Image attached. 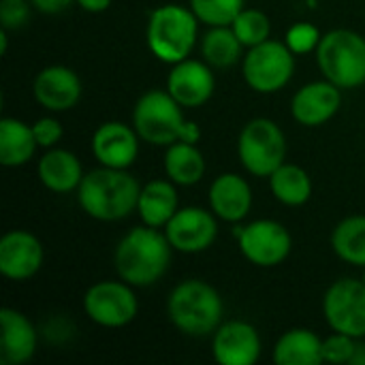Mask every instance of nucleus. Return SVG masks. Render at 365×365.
Masks as SVG:
<instances>
[{
  "mask_svg": "<svg viewBox=\"0 0 365 365\" xmlns=\"http://www.w3.org/2000/svg\"><path fill=\"white\" fill-rule=\"evenodd\" d=\"M173 259V246L169 244L165 231L156 227H135L115 246L113 267L115 274L137 287L145 289L156 284L169 269Z\"/></svg>",
  "mask_w": 365,
  "mask_h": 365,
  "instance_id": "nucleus-1",
  "label": "nucleus"
},
{
  "mask_svg": "<svg viewBox=\"0 0 365 365\" xmlns=\"http://www.w3.org/2000/svg\"><path fill=\"white\" fill-rule=\"evenodd\" d=\"M141 184L128 169L98 167L83 175L77 188L79 207L94 220L118 222L137 212Z\"/></svg>",
  "mask_w": 365,
  "mask_h": 365,
  "instance_id": "nucleus-2",
  "label": "nucleus"
},
{
  "mask_svg": "<svg viewBox=\"0 0 365 365\" xmlns=\"http://www.w3.org/2000/svg\"><path fill=\"white\" fill-rule=\"evenodd\" d=\"M133 126L141 141L158 148H169L175 141L199 143L201 128L184 118V107L169 90H148L133 107Z\"/></svg>",
  "mask_w": 365,
  "mask_h": 365,
  "instance_id": "nucleus-3",
  "label": "nucleus"
},
{
  "mask_svg": "<svg viewBox=\"0 0 365 365\" xmlns=\"http://www.w3.org/2000/svg\"><path fill=\"white\" fill-rule=\"evenodd\" d=\"M225 304L220 293L199 278L182 280L167 297V317L171 325L190 338L212 336L222 325Z\"/></svg>",
  "mask_w": 365,
  "mask_h": 365,
  "instance_id": "nucleus-4",
  "label": "nucleus"
},
{
  "mask_svg": "<svg viewBox=\"0 0 365 365\" xmlns=\"http://www.w3.org/2000/svg\"><path fill=\"white\" fill-rule=\"evenodd\" d=\"M199 17L184 4H160L150 13L145 28L148 49L165 64H178L190 56L199 41Z\"/></svg>",
  "mask_w": 365,
  "mask_h": 365,
  "instance_id": "nucleus-5",
  "label": "nucleus"
},
{
  "mask_svg": "<svg viewBox=\"0 0 365 365\" xmlns=\"http://www.w3.org/2000/svg\"><path fill=\"white\" fill-rule=\"evenodd\" d=\"M317 64L321 75L342 90H353L365 83V36L338 28L323 34L317 47Z\"/></svg>",
  "mask_w": 365,
  "mask_h": 365,
  "instance_id": "nucleus-6",
  "label": "nucleus"
},
{
  "mask_svg": "<svg viewBox=\"0 0 365 365\" xmlns=\"http://www.w3.org/2000/svg\"><path fill=\"white\" fill-rule=\"evenodd\" d=\"M237 154L250 175L269 178L287 163V137L274 120L255 118L237 137Z\"/></svg>",
  "mask_w": 365,
  "mask_h": 365,
  "instance_id": "nucleus-7",
  "label": "nucleus"
},
{
  "mask_svg": "<svg viewBox=\"0 0 365 365\" xmlns=\"http://www.w3.org/2000/svg\"><path fill=\"white\" fill-rule=\"evenodd\" d=\"M295 73V53L284 41H265L242 58V75L250 90L274 94L287 88Z\"/></svg>",
  "mask_w": 365,
  "mask_h": 365,
  "instance_id": "nucleus-8",
  "label": "nucleus"
},
{
  "mask_svg": "<svg viewBox=\"0 0 365 365\" xmlns=\"http://www.w3.org/2000/svg\"><path fill=\"white\" fill-rule=\"evenodd\" d=\"M135 287L120 280H101L92 284L83 295V310L88 319L107 329H120L130 325L139 312V299Z\"/></svg>",
  "mask_w": 365,
  "mask_h": 365,
  "instance_id": "nucleus-9",
  "label": "nucleus"
},
{
  "mask_svg": "<svg viewBox=\"0 0 365 365\" xmlns=\"http://www.w3.org/2000/svg\"><path fill=\"white\" fill-rule=\"evenodd\" d=\"M323 317L331 331L365 338V284L357 278H340L325 291Z\"/></svg>",
  "mask_w": 365,
  "mask_h": 365,
  "instance_id": "nucleus-10",
  "label": "nucleus"
},
{
  "mask_svg": "<svg viewBox=\"0 0 365 365\" xmlns=\"http://www.w3.org/2000/svg\"><path fill=\"white\" fill-rule=\"evenodd\" d=\"M240 250L244 259L257 267H276L284 263L293 250L289 229L272 218H259L240 229Z\"/></svg>",
  "mask_w": 365,
  "mask_h": 365,
  "instance_id": "nucleus-11",
  "label": "nucleus"
},
{
  "mask_svg": "<svg viewBox=\"0 0 365 365\" xmlns=\"http://www.w3.org/2000/svg\"><path fill=\"white\" fill-rule=\"evenodd\" d=\"M165 235L173 250L184 255H199L212 248L218 237L216 214L197 205L180 207L173 218L165 225Z\"/></svg>",
  "mask_w": 365,
  "mask_h": 365,
  "instance_id": "nucleus-12",
  "label": "nucleus"
},
{
  "mask_svg": "<svg viewBox=\"0 0 365 365\" xmlns=\"http://www.w3.org/2000/svg\"><path fill=\"white\" fill-rule=\"evenodd\" d=\"M43 244L24 229H13L0 240V274L13 282H26L43 267Z\"/></svg>",
  "mask_w": 365,
  "mask_h": 365,
  "instance_id": "nucleus-13",
  "label": "nucleus"
},
{
  "mask_svg": "<svg viewBox=\"0 0 365 365\" xmlns=\"http://www.w3.org/2000/svg\"><path fill=\"white\" fill-rule=\"evenodd\" d=\"M167 90L184 109H197L214 96L216 77L205 60L186 58L178 64H171Z\"/></svg>",
  "mask_w": 365,
  "mask_h": 365,
  "instance_id": "nucleus-14",
  "label": "nucleus"
},
{
  "mask_svg": "<svg viewBox=\"0 0 365 365\" xmlns=\"http://www.w3.org/2000/svg\"><path fill=\"white\" fill-rule=\"evenodd\" d=\"M139 141L133 124L118 120L103 122L92 135V154L101 167L128 169L139 156Z\"/></svg>",
  "mask_w": 365,
  "mask_h": 365,
  "instance_id": "nucleus-15",
  "label": "nucleus"
},
{
  "mask_svg": "<svg viewBox=\"0 0 365 365\" xmlns=\"http://www.w3.org/2000/svg\"><path fill=\"white\" fill-rule=\"evenodd\" d=\"M261 336L246 321H227L212 334V355L220 365H252L261 357Z\"/></svg>",
  "mask_w": 365,
  "mask_h": 365,
  "instance_id": "nucleus-16",
  "label": "nucleus"
},
{
  "mask_svg": "<svg viewBox=\"0 0 365 365\" xmlns=\"http://www.w3.org/2000/svg\"><path fill=\"white\" fill-rule=\"evenodd\" d=\"M342 107V88L327 81H312L302 86L291 98V115L302 126H323Z\"/></svg>",
  "mask_w": 365,
  "mask_h": 365,
  "instance_id": "nucleus-17",
  "label": "nucleus"
},
{
  "mask_svg": "<svg viewBox=\"0 0 365 365\" xmlns=\"http://www.w3.org/2000/svg\"><path fill=\"white\" fill-rule=\"evenodd\" d=\"M32 94L43 109L51 113H62L79 103L81 79L73 68L62 64H51L36 73L32 81Z\"/></svg>",
  "mask_w": 365,
  "mask_h": 365,
  "instance_id": "nucleus-18",
  "label": "nucleus"
},
{
  "mask_svg": "<svg viewBox=\"0 0 365 365\" xmlns=\"http://www.w3.org/2000/svg\"><path fill=\"white\" fill-rule=\"evenodd\" d=\"M0 329V364H28L34 357L38 342L32 321L15 308H2Z\"/></svg>",
  "mask_w": 365,
  "mask_h": 365,
  "instance_id": "nucleus-19",
  "label": "nucleus"
},
{
  "mask_svg": "<svg viewBox=\"0 0 365 365\" xmlns=\"http://www.w3.org/2000/svg\"><path fill=\"white\" fill-rule=\"evenodd\" d=\"M210 210L218 220L242 222L252 210V188L240 173H220L210 186Z\"/></svg>",
  "mask_w": 365,
  "mask_h": 365,
  "instance_id": "nucleus-20",
  "label": "nucleus"
},
{
  "mask_svg": "<svg viewBox=\"0 0 365 365\" xmlns=\"http://www.w3.org/2000/svg\"><path fill=\"white\" fill-rule=\"evenodd\" d=\"M38 180L41 184L58 195H66L79 188L81 180H83V167L81 160L62 148H49L41 160H38Z\"/></svg>",
  "mask_w": 365,
  "mask_h": 365,
  "instance_id": "nucleus-21",
  "label": "nucleus"
},
{
  "mask_svg": "<svg viewBox=\"0 0 365 365\" xmlns=\"http://www.w3.org/2000/svg\"><path fill=\"white\" fill-rule=\"evenodd\" d=\"M180 210L178 205V190L175 184L167 180H152L145 186H141L137 214L143 225L165 229V225L173 218V214Z\"/></svg>",
  "mask_w": 365,
  "mask_h": 365,
  "instance_id": "nucleus-22",
  "label": "nucleus"
},
{
  "mask_svg": "<svg viewBox=\"0 0 365 365\" xmlns=\"http://www.w3.org/2000/svg\"><path fill=\"white\" fill-rule=\"evenodd\" d=\"M38 143L32 130V124H26L17 118L0 120V165L6 169L24 167L32 160Z\"/></svg>",
  "mask_w": 365,
  "mask_h": 365,
  "instance_id": "nucleus-23",
  "label": "nucleus"
},
{
  "mask_svg": "<svg viewBox=\"0 0 365 365\" xmlns=\"http://www.w3.org/2000/svg\"><path fill=\"white\" fill-rule=\"evenodd\" d=\"M165 175L175 186H195L205 175V156L197 148V143L188 141H175L169 148H165Z\"/></svg>",
  "mask_w": 365,
  "mask_h": 365,
  "instance_id": "nucleus-24",
  "label": "nucleus"
},
{
  "mask_svg": "<svg viewBox=\"0 0 365 365\" xmlns=\"http://www.w3.org/2000/svg\"><path fill=\"white\" fill-rule=\"evenodd\" d=\"M274 361L278 365L323 364V340L312 329H289L274 346Z\"/></svg>",
  "mask_w": 365,
  "mask_h": 365,
  "instance_id": "nucleus-25",
  "label": "nucleus"
},
{
  "mask_svg": "<svg viewBox=\"0 0 365 365\" xmlns=\"http://www.w3.org/2000/svg\"><path fill=\"white\" fill-rule=\"evenodd\" d=\"M272 195L289 207H299L312 197V178L310 173L293 163H282L269 178Z\"/></svg>",
  "mask_w": 365,
  "mask_h": 365,
  "instance_id": "nucleus-26",
  "label": "nucleus"
},
{
  "mask_svg": "<svg viewBox=\"0 0 365 365\" xmlns=\"http://www.w3.org/2000/svg\"><path fill=\"white\" fill-rule=\"evenodd\" d=\"M244 45L231 26H207L201 36V56L212 68H231L244 56Z\"/></svg>",
  "mask_w": 365,
  "mask_h": 365,
  "instance_id": "nucleus-27",
  "label": "nucleus"
},
{
  "mask_svg": "<svg viewBox=\"0 0 365 365\" xmlns=\"http://www.w3.org/2000/svg\"><path fill=\"white\" fill-rule=\"evenodd\" d=\"M336 257L353 267H365V216H349L331 231Z\"/></svg>",
  "mask_w": 365,
  "mask_h": 365,
  "instance_id": "nucleus-28",
  "label": "nucleus"
},
{
  "mask_svg": "<svg viewBox=\"0 0 365 365\" xmlns=\"http://www.w3.org/2000/svg\"><path fill=\"white\" fill-rule=\"evenodd\" d=\"M231 28H233V32L237 34V38L242 41V45L246 49H250L255 45H261V43L272 38V21L259 9H246L244 6L240 11V15L233 19Z\"/></svg>",
  "mask_w": 365,
  "mask_h": 365,
  "instance_id": "nucleus-29",
  "label": "nucleus"
},
{
  "mask_svg": "<svg viewBox=\"0 0 365 365\" xmlns=\"http://www.w3.org/2000/svg\"><path fill=\"white\" fill-rule=\"evenodd\" d=\"M246 0H190V9L205 26H231Z\"/></svg>",
  "mask_w": 365,
  "mask_h": 365,
  "instance_id": "nucleus-30",
  "label": "nucleus"
},
{
  "mask_svg": "<svg viewBox=\"0 0 365 365\" xmlns=\"http://www.w3.org/2000/svg\"><path fill=\"white\" fill-rule=\"evenodd\" d=\"M321 38H323V32L310 21H297L284 34V43L295 56H306L310 51H317Z\"/></svg>",
  "mask_w": 365,
  "mask_h": 365,
  "instance_id": "nucleus-31",
  "label": "nucleus"
},
{
  "mask_svg": "<svg viewBox=\"0 0 365 365\" xmlns=\"http://www.w3.org/2000/svg\"><path fill=\"white\" fill-rule=\"evenodd\" d=\"M355 349H357V338L334 331L331 336L323 340V361L334 365L351 364Z\"/></svg>",
  "mask_w": 365,
  "mask_h": 365,
  "instance_id": "nucleus-32",
  "label": "nucleus"
},
{
  "mask_svg": "<svg viewBox=\"0 0 365 365\" xmlns=\"http://www.w3.org/2000/svg\"><path fill=\"white\" fill-rule=\"evenodd\" d=\"M32 0H0V28L13 32L30 21Z\"/></svg>",
  "mask_w": 365,
  "mask_h": 365,
  "instance_id": "nucleus-33",
  "label": "nucleus"
},
{
  "mask_svg": "<svg viewBox=\"0 0 365 365\" xmlns=\"http://www.w3.org/2000/svg\"><path fill=\"white\" fill-rule=\"evenodd\" d=\"M32 130H34V137H36V143L38 148H56V143L62 139L64 130H62V124L51 118V115H45V118H38L34 124H32Z\"/></svg>",
  "mask_w": 365,
  "mask_h": 365,
  "instance_id": "nucleus-34",
  "label": "nucleus"
},
{
  "mask_svg": "<svg viewBox=\"0 0 365 365\" xmlns=\"http://www.w3.org/2000/svg\"><path fill=\"white\" fill-rule=\"evenodd\" d=\"M75 0H32L34 11L43 13V15H58L64 13Z\"/></svg>",
  "mask_w": 365,
  "mask_h": 365,
  "instance_id": "nucleus-35",
  "label": "nucleus"
},
{
  "mask_svg": "<svg viewBox=\"0 0 365 365\" xmlns=\"http://www.w3.org/2000/svg\"><path fill=\"white\" fill-rule=\"evenodd\" d=\"M86 13H103L111 6L113 0H75Z\"/></svg>",
  "mask_w": 365,
  "mask_h": 365,
  "instance_id": "nucleus-36",
  "label": "nucleus"
},
{
  "mask_svg": "<svg viewBox=\"0 0 365 365\" xmlns=\"http://www.w3.org/2000/svg\"><path fill=\"white\" fill-rule=\"evenodd\" d=\"M349 365H365V344L364 342H359V340H357L355 355H353V359H351V364Z\"/></svg>",
  "mask_w": 365,
  "mask_h": 365,
  "instance_id": "nucleus-37",
  "label": "nucleus"
},
{
  "mask_svg": "<svg viewBox=\"0 0 365 365\" xmlns=\"http://www.w3.org/2000/svg\"><path fill=\"white\" fill-rule=\"evenodd\" d=\"M361 280H364V284H365V267H364V278H361Z\"/></svg>",
  "mask_w": 365,
  "mask_h": 365,
  "instance_id": "nucleus-38",
  "label": "nucleus"
}]
</instances>
